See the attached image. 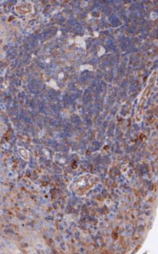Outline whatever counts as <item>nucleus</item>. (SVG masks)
<instances>
[{
	"mask_svg": "<svg viewBox=\"0 0 158 254\" xmlns=\"http://www.w3.org/2000/svg\"><path fill=\"white\" fill-rule=\"evenodd\" d=\"M99 182V177L86 174L75 179L71 184V189L76 194L82 196L93 187L96 186Z\"/></svg>",
	"mask_w": 158,
	"mask_h": 254,
	"instance_id": "f257e3e1",
	"label": "nucleus"
},
{
	"mask_svg": "<svg viewBox=\"0 0 158 254\" xmlns=\"http://www.w3.org/2000/svg\"><path fill=\"white\" fill-rule=\"evenodd\" d=\"M156 77H157V71H155L152 73V75H151V77H150L148 86L146 87L144 93H143L142 96H141L139 104H138L137 111H136V120H137V121L139 120L140 121V120H141L143 109H144L145 104H146L148 98H149L150 95H151V92L152 91L153 87L154 86Z\"/></svg>",
	"mask_w": 158,
	"mask_h": 254,
	"instance_id": "f03ea898",
	"label": "nucleus"
}]
</instances>
